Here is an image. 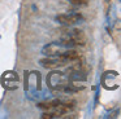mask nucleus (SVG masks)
I'll use <instances>...</instances> for the list:
<instances>
[{
  "label": "nucleus",
  "instance_id": "4",
  "mask_svg": "<svg viewBox=\"0 0 121 119\" xmlns=\"http://www.w3.org/2000/svg\"><path fill=\"white\" fill-rule=\"evenodd\" d=\"M82 20L79 13H70V14H59L56 16V21L64 26H73Z\"/></svg>",
  "mask_w": 121,
  "mask_h": 119
},
{
  "label": "nucleus",
  "instance_id": "3",
  "mask_svg": "<svg viewBox=\"0 0 121 119\" xmlns=\"http://www.w3.org/2000/svg\"><path fill=\"white\" fill-rule=\"evenodd\" d=\"M39 63L42 65L46 69H56V67H60L66 65L68 62L63 58L61 56H53V57H47V58H42L39 61Z\"/></svg>",
  "mask_w": 121,
  "mask_h": 119
},
{
  "label": "nucleus",
  "instance_id": "5",
  "mask_svg": "<svg viewBox=\"0 0 121 119\" xmlns=\"http://www.w3.org/2000/svg\"><path fill=\"white\" fill-rule=\"evenodd\" d=\"M65 49L66 48L61 43H50V44H47V45H44L42 48V53L44 54V56L53 57V56H60Z\"/></svg>",
  "mask_w": 121,
  "mask_h": 119
},
{
  "label": "nucleus",
  "instance_id": "6",
  "mask_svg": "<svg viewBox=\"0 0 121 119\" xmlns=\"http://www.w3.org/2000/svg\"><path fill=\"white\" fill-rule=\"evenodd\" d=\"M66 35L73 40L74 45H85L87 41V38L85 35V32L82 30H78V28H73V30L68 31Z\"/></svg>",
  "mask_w": 121,
  "mask_h": 119
},
{
  "label": "nucleus",
  "instance_id": "2",
  "mask_svg": "<svg viewBox=\"0 0 121 119\" xmlns=\"http://www.w3.org/2000/svg\"><path fill=\"white\" fill-rule=\"evenodd\" d=\"M117 71H105L102 76V84L105 89H116L118 87L117 84Z\"/></svg>",
  "mask_w": 121,
  "mask_h": 119
},
{
  "label": "nucleus",
  "instance_id": "8",
  "mask_svg": "<svg viewBox=\"0 0 121 119\" xmlns=\"http://www.w3.org/2000/svg\"><path fill=\"white\" fill-rule=\"evenodd\" d=\"M73 4H77V5H85L87 4V0H70Z\"/></svg>",
  "mask_w": 121,
  "mask_h": 119
},
{
  "label": "nucleus",
  "instance_id": "10",
  "mask_svg": "<svg viewBox=\"0 0 121 119\" xmlns=\"http://www.w3.org/2000/svg\"><path fill=\"white\" fill-rule=\"evenodd\" d=\"M111 1V0H105V3H109Z\"/></svg>",
  "mask_w": 121,
  "mask_h": 119
},
{
  "label": "nucleus",
  "instance_id": "1",
  "mask_svg": "<svg viewBox=\"0 0 121 119\" xmlns=\"http://www.w3.org/2000/svg\"><path fill=\"white\" fill-rule=\"evenodd\" d=\"M69 83V78L66 76L64 72L60 71H53L47 76V84L50 85L52 89H59L63 91V88Z\"/></svg>",
  "mask_w": 121,
  "mask_h": 119
},
{
  "label": "nucleus",
  "instance_id": "9",
  "mask_svg": "<svg viewBox=\"0 0 121 119\" xmlns=\"http://www.w3.org/2000/svg\"><path fill=\"white\" fill-rule=\"evenodd\" d=\"M113 27H115L116 30H121V20H116V21H115V25H113Z\"/></svg>",
  "mask_w": 121,
  "mask_h": 119
},
{
  "label": "nucleus",
  "instance_id": "11",
  "mask_svg": "<svg viewBox=\"0 0 121 119\" xmlns=\"http://www.w3.org/2000/svg\"><path fill=\"white\" fill-rule=\"evenodd\" d=\"M120 1H121V0H120Z\"/></svg>",
  "mask_w": 121,
  "mask_h": 119
},
{
  "label": "nucleus",
  "instance_id": "7",
  "mask_svg": "<svg viewBox=\"0 0 121 119\" xmlns=\"http://www.w3.org/2000/svg\"><path fill=\"white\" fill-rule=\"evenodd\" d=\"M18 82V75L16 72H12V71H8L4 74L3 76V83H4V87L5 88H9V84H13V83H17Z\"/></svg>",
  "mask_w": 121,
  "mask_h": 119
}]
</instances>
